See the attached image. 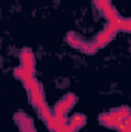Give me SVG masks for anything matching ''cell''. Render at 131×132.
<instances>
[{"instance_id":"1","label":"cell","mask_w":131,"mask_h":132,"mask_svg":"<svg viewBox=\"0 0 131 132\" xmlns=\"http://www.w3.org/2000/svg\"><path fill=\"white\" fill-rule=\"evenodd\" d=\"M25 86H26V89H28V92H30V100L33 101V104L37 109L46 106V104H45V97H43L40 83H37L35 80H31V81H30L28 85H25Z\"/></svg>"},{"instance_id":"2","label":"cell","mask_w":131,"mask_h":132,"mask_svg":"<svg viewBox=\"0 0 131 132\" xmlns=\"http://www.w3.org/2000/svg\"><path fill=\"white\" fill-rule=\"evenodd\" d=\"M74 101H76V97H74L72 94H68L65 98L60 100V101L57 103V106H56V109H54V117H65L66 112L72 108Z\"/></svg>"},{"instance_id":"3","label":"cell","mask_w":131,"mask_h":132,"mask_svg":"<svg viewBox=\"0 0 131 132\" xmlns=\"http://www.w3.org/2000/svg\"><path fill=\"white\" fill-rule=\"evenodd\" d=\"M20 60H22V68L25 71H28L30 74H34V54L30 49H23L22 51Z\"/></svg>"},{"instance_id":"4","label":"cell","mask_w":131,"mask_h":132,"mask_svg":"<svg viewBox=\"0 0 131 132\" xmlns=\"http://www.w3.org/2000/svg\"><path fill=\"white\" fill-rule=\"evenodd\" d=\"M99 120H100L102 125H106V126H110V128H116L117 123H119V120L114 118V117L111 115V112H108V114H102Z\"/></svg>"},{"instance_id":"5","label":"cell","mask_w":131,"mask_h":132,"mask_svg":"<svg viewBox=\"0 0 131 132\" xmlns=\"http://www.w3.org/2000/svg\"><path fill=\"white\" fill-rule=\"evenodd\" d=\"M111 115H113L114 118H117L119 121H122V120H125V118L130 117V109H128V108H120V109L111 111Z\"/></svg>"}]
</instances>
